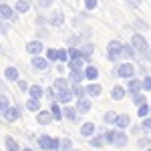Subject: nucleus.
I'll use <instances>...</instances> for the list:
<instances>
[{"label":"nucleus","mask_w":151,"mask_h":151,"mask_svg":"<svg viewBox=\"0 0 151 151\" xmlns=\"http://www.w3.org/2000/svg\"><path fill=\"white\" fill-rule=\"evenodd\" d=\"M99 79V69L95 67V65H87L85 67V81H89V83H93V81H97Z\"/></svg>","instance_id":"412c9836"},{"label":"nucleus","mask_w":151,"mask_h":151,"mask_svg":"<svg viewBox=\"0 0 151 151\" xmlns=\"http://www.w3.org/2000/svg\"><path fill=\"white\" fill-rule=\"evenodd\" d=\"M125 2H133V0H125Z\"/></svg>","instance_id":"bf43d9fd"},{"label":"nucleus","mask_w":151,"mask_h":151,"mask_svg":"<svg viewBox=\"0 0 151 151\" xmlns=\"http://www.w3.org/2000/svg\"><path fill=\"white\" fill-rule=\"evenodd\" d=\"M85 8L87 10H95L97 8V0H85Z\"/></svg>","instance_id":"864d4df0"},{"label":"nucleus","mask_w":151,"mask_h":151,"mask_svg":"<svg viewBox=\"0 0 151 151\" xmlns=\"http://www.w3.org/2000/svg\"><path fill=\"white\" fill-rule=\"evenodd\" d=\"M30 65H32L35 70H47L48 65H50V60H48L45 55H35V57L30 58Z\"/></svg>","instance_id":"0eeeda50"},{"label":"nucleus","mask_w":151,"mask_h":151,"mask_svg":"<svg viewBox=\"0 0 151 151\" xmlns=\"http://www.w3.org/2000/svg\"><path fill=\"white\" fill-rule=\"evenodd\" d=\"M10 105H12V103H10V99H8V95L0 93V115H2V113H4V111H6Z\"/></svg>","instance_id":"e433bc0d"},{"label":"nucleus","mask_w":151,"mask_h":151,"mask_svg":"<svg viewBox=\"0 0 151 151\" xmlns=\"http://www.w3.org/2000/svg\"><path fill=\"white\" fill-rule=\"evenodd\" d=\"M67 67H69V70L70 69H85L87 67V60L85 58H70L69 63H67Z\"/></svg>","instance_id":"473e14b6"},{"label":"nucleus","mask_w":151,"mask_h":151,"mask_svg":"<svg viewBox=\"0 0 151 151\" xmlns=\"http://www.w3.org/2000/svg\"><path fill=\"white\" fill-rule=\"evenodd\" d=\"M70 58H83L81 48H79V47H69V60H70Z\"/></svg>","instance_id":"79ce46f5"},{"label":"nucleus","mask_w":151,"mask_h":151,"mask_svg":"<svg viewBox=\"0 0 151 151\" xmlns=\"http://www.w3.org/2000/svg\"><path fill=\"white\" fill-rule=\"evenodd\" d=\"M2 75H4V81L6 83H16L18 79H20V73H18L16 67H6Z\"/></svg>","instance_id":"6ab92c4d"},{"label":"nucleus","mask_w":151,"mask_h":151,"mask_svg":"<svg viewBox=\"0 0 151 151\" xmlns=\"http://www.w3.org/2000/svg\"><path fill=\"white\" fill-rule=\"evenodd\" d=\"M143 91L151 93V75H143Z\"/></svg>","instance_id":"49530a36"},{"label":"nucleus","mask_w":151,"mask_h":151,"mask_svg":"<svg viewBox=\"0 0 151 151\" xmlns=\"http://www.w3.org/2000/svg\"><path fill=\"white\" fill-rule=\"evenodd\" d=\"M151 145V135H139L137 137V147L139 149H147Z\"/></svg>","instance_id":"c9c22d12"},{"label":"nucleus","mask_w":151,"mask_h":151,"mask_svg":"<svg viewBox=\"0 0 151 151\" xmlns=\"http://www.w3.org/2000/svg\"><path fill=\"white\" fill-rule=\"evenodd\" d=\"M131 99H133V105H135V107H141V105H145V103H147V97H145V91H141V93L131 95Z\"/></svg>","instance_id":"f704fd0d"},{"label":"nucleus","mask_w":151,"mask_h":151,"mask_svg":"<svg viewBox=\"0 0 151 151\" xmlns=\"http://www.w3.org/2000/svg\"><path fill=\"white\" fill-rule=\"evenodd\" d=\"M65 24V14L60 10H52L50 12V16H48V26H52V28H60Z\"/></svg>","instance_id":"9b49d317"},{"label":"nucleus","mask_w":151,"mask_h":151,"mask_svg":"<svg viewBox=\"0 0 151 151\" xmlns=\"http://www.w3.org/2000/svg\"><path fill=\"white\" fill-rule=\"evenodd\" d=\"M127 95H129V91H127V87H123V85H115L111 89V99L113 101H123Z\"/></svg>","instance_id":"f3484780"},{"label":"nucleus","mask_w":151,"mask_h":151,"mask_svg":"<svg viewBox=\"0 0 151 151\" xmlns=\"http://www.w3.org/2000/svg\"><path fill=\"white\" fill-rule=\"evenodd\" d=\"M145 151H151V145H149V147H147V149H145Z\"/></svg>","instance_id":"4d7b16f0"},{"label":"nucleus","mask_w":151,"mask_h":151,"mask_svg":"<svg viewBox=\"0 0 151 151\" xmlns=\"http://www.w3.org/2000/svg\"><path fill=\"white\" fill-rule=\"evenodd\" d=\"M149 103H151V99H149Z\"/></svg>","instance_id":"e2e57ef3"},{"label":"nucleus","mask_w":151,"mask_h":151,"mask_svg":"<svg viewBox=\"0 0 151 151\" xmlns=\"http://www.w3.org/2000/svg\"><path fill=\"white\" fill-rule=\"evenodd\" d=\"M16 8L14 6H10L8 2H2L0 4V20H8V22H12V20H16Z\"/></svg>","instance_id":"423d86ee"},{"label":"nucleus","mask_w":151,"mask_h":151,"mask_svg":"<svg viewBox=\"0 0 151 151\" xmlns=\"http://www.w3.org/2000/svg\"><path fill=\"white\" fill-rule=\"evenodd\" d=\"M50 151H60V139L58 137H52V141H50Z\"/></svg>","instance_id":"3c124183"},{"label":"nucleus","mask_w":151,"mask_h":151,"mask_svg":"<svg viewBox=\"0 0 151 151\" xmlns=\"http://www.w3.org/2000/svg\"><path fill=\"white\" fill-rule=\"evenodd\" d=\"M115 131H117V127L105 129V141H107L109 145H113V139H115Z\"/></svg>","instance_id":"ea45409f"},{"label":"nucleus","mask_w":151,"mask_h":151,"mask_svg":"<svg viewBox=\"0 0 151 151\" xmlns=\"http://www.w3.org/2000/svg\"><path fill=\"white\" fill-rule=\"evenodd\" d=\"M137 75V69H135V65L133 63H121V65H117L115 69H113V77H121V79H133Z\"/></svg>","instance_id":"f257e3e1"},{"label":"nucleus","mask_w":151,"mask_h":151,"mask_svg":"<svg viewBox=\"0 0 151 151\" xmlns=\"http://www.w3.org/2000/svg\"><path fill=\"white\" fill-rule=\"evenodd\" d=\"M87 141H89V145H91V147H95V149H101L105 143H107V141H105V131H103V133H95L93 137H89Z\"/></svg>","instance_id":"aec40b11"},{"label":"nucleus","mask_w":151,"mask_h":151,"mask_svg":"<svg viewBox=\"0 0 151 151\" xmlns=\"http://www.w3.org/2000/svg\"><path fill=\"white\" fill-rule=\"evenodd\" d=\"M147 115H151V105L149 103H145V105H141V107H137V117H147Z\"/></svg>","instance_id":"58836bf2"},{"label":"nucleus","mask_w":151,"mask_h":151,"mask_svg":"<svg viewBox=\"0 0 151 151\" xmlns=\"http://www.w3.org/2000/svg\"><path fill=\"white\" fill-rule=\"evenodd\" d=\"M50 141H52V137L42 133V135H38V137H36V145H38L42 151H50Z\"/></svg>","instance_id":"393cba45"},{"label":"nucleus","mask_w":151,"mask_h":151,"mask_svg":"<svg viewBox=\"0 0 151 151\" xmlns=\"http://www.w3.org/2000/svg\"><path fill=\"white\" fill-rule=\"evenodd\" d=\"M67 42H69V47H81V36L79 35H70V36H67Z\"/></svg>","instance_id":"a19ab883"},{"label":"nucleus","mask_w":151,"mask_h":151,"mask_svg":"<svg viewBox=\"0 0 151 151\" xmlns=\"http://www.w3.org/2000/svg\"><path fill=\"white\" fill-rule=\"evenodd\" d=\"M117 117H119V113H115V111H107V113H103V123L109 125V127H115Z\"/></svg>","instance_id":"cd10ccee"},{"label":"nucleus","mask_w":151,"mask_h":151,"mask_svg":"<svg viewBox=\"0 0 151 151\" xmlns=\"http://www.w3.org/2000/svg\"><path fill=\"white\" fill-rule=\"evenodd\" d=\"M127 91H129V95L141 93V91H143V79H139L137 75H135L133 79H129L127 81Z\"/></svg>","instance_id":"ddd939ff"},{"label":"nucleus","mask_w":151,"mask_h":151,"mask_svg":"<svg viewBox=\"0 0 151 151\" xmlns=\"http://www.w3.org/2000/svg\"><path fill=\"white\" fill-rule=\"evenodd\" d=\"M70 151H79V149H70Z\"/></svg>","instance_id":"052dcab7"},{"label":"nucleus","mask_w":151,"mask_h":151,"mask_svg":"<svg viewBox=\"0 0 151 151\" xmlns=\"http://www.w3.org/2000/svg\"><path fill=\"white\" fill-rule=\"evenodd\" d=\"M149 135H151V131H149Z\"/></svg>","instance_id":"0e129e2a"},{"label":"nucleus","mask_w":151,"mask_h":151,"mask_svg":"<svg viewBox=\"0 0 151 151\" xmlns=\"http://www.w3.org/2000/svg\"><path fill=\"white\" fill-rule=\"evenodd\" d=\"M70 89H73V93H75V99H83V97H87V89H85L83 83H79V85H70Z\"/></svg>","instance_id":"2f4dec72"},{"label":"nucleus","mask_w":151,"mask_h":151,"mask_svg":"<svg viewBox=\"0 0 151 151\" xmlns=\"http://www.w3.org/2000/svg\"><path fill=\"white\" fill-rule=\"evenodd\" d=\"M20 117H22V109H20V105H10V107L2 113V119H4L6 123H16Z\"/></svg>","instance_id":"20e7f679"},{"label":"nucleus","mask_w":151,"mask_h":151,"mask_svg":"<svg viewBox=\"0 0 151 151\" xmlns=\"http://www.w3.org/2000/svg\"><path fill=\"white\" fill-rule=\"evenodd\" d=\"M63 117L70 121V123H79V117L81 113L77 111V107H70V105H63Z\"/></svg>","instance_id":"1a4fd4ad"},{"label":"nucleus","mask_w":151,"mask_h":151,"mask_svg":"<svg viewBox=\"0 0 151 151\" xmlns=\"http://www.w3.org/2000/svg\"><path fill=\"white\" fill-rule=\"evenodd\" d=\"M70 149H73V141L69 137H63L60 139V151H70Z\"/></svg>","instance_id":"37998d69"},{"label":"nucleus","mask_w":151,"mask_h":151,"mask_svg":"<svg viewBox=\"0 0 151 151\" xmlns=\"http://www.w3.org/2000/svg\"><path fill=\"white\" fill-rule=\"evenodd\" d=\"M24 107H26V111H30V113H38V111H40V99L28 97L26 103H24Z\"/></svg>","instance_id":"a878e982"},{"label":"nucleus","mask_w":151,"mask_h":151,"mask_svg":"<svg viewBox=\"0 0 151 151\" xmlns=\"http://www.w3.org/2000/svg\"><path fill=\"white\" fill-rule=\"evenodd\" d=\"M149 105H151V103H149Z\"/></svg>","instance_id":"69168bd1"},{"label":"nucleus","mask_w":151,"mask_h":151,"mask_svg":"<svg viewBox=\"0 0 151 151\" xmlns=\"http://www.w3.org/2000/svg\"><path fill=\"white\" fill-rule=\"evenodd\" d=\"M131 133H133L135 137H139V135H143V133H145V129H143V125H141V123H135V125H131Z\"/></svg>","instance_id":"c03bdc74"},{"label":"nucleus","mask_w":151,"mask_h":151,"mask_svg":"<svg viewBox=\"0 0 151 151\" xmlns=\"http://www.w3.org/2000/svg\"><path fill=\"white\" fill-rule=\"evenodd\" d=\"M48 109H50V113H52V117H55V121H60V119H65V117H63V105L58 103L57 99H55V101H50V107H48Z\"/></svg>","instance_id":"5701e85b"},{"label":"nucleus","mask_w":151,"mask_h":151,"mask_svg":"<svg viewBox=\"0 0 151 151\" xmlns=\"http://www.w3.org/2000/svg\"><path fill=\"white\" fill-rule=\"evenodd\" d=\"M129 143V135L125 133V129H117L115 131V139H113V147H125Z\"/></svg>","instance_id":"4468645a"},{"label":"nucleus","mask_w":151,"mask_h":151,"mask_svg":"<svg viewBox=\"0 0 151 151\" xmlns=\"http://www.w3.org/2000/svg\"><path fill=\"white\" fill-rule=\"evenodd\" d=\"M0 4H2V0H0Z\"/></svg>","instance_id":"680f3d73"},{"label":"nucleus","mask_w":151,"mask_h":151,"mask_svg":"<svg viewBox=\"0 0 151 151\" xmlns=\"http://www.w3.org/2000/svg\"><path fill=\"white\" fill-rule=\"evenodd\" d=\"M4 147H6V151H20V145L16 143V139H12V137H4Z\"/></svg>","instance_id":"72a5a7b5"},{"label":"nucleus","mask_w":151,"mask_h":151,"mask_svg":"<svg viewBox=\"0 0 151 151\" xmlns=\"http://www.w3.org/2000/svg\"><path fill=\"white\" fill-rule=\"evenodd\" d=\"M69 81L70 85H79L85 81V69H70L69 70Z\"/></svg>","instance_id":"a211bd4d"},{"label":"nucleus","mask_w":151,"mask_h":151,"mask_svg":"<svg viewBox=\"0 0 151 151\" xmlns=\"http://www.w3.org/2000/svg\"><path fill=\"white\" fill-rule=\"evenodd\" d=\"M85 89H87V97H91V99H95V97H101V93H103V87H101L97 81L87 83V85H85Z\"/></svg>","instance_id":"dca6fc26"},{"label":"nucleus","mask_w":151,"mask_h":151,"mask_svg":"<svg viewBox=\"0 0 151 151\" xmlns=\"http://www.w3.org/2000/svg\"><path fill=\"white\" fill-rule=\"evenodd\" d=\"M115 127L117 129H127V127H131V117H129L127 113H121V115L117 117Z\"/></svg>","instance_id":"bb28decb"},{"label":"nucleus","mask_w":151,"mask_h":151,"mask_svg":"<svg viewBox=\"0 0 151 151\" xmlns=\"http://www.w3.org/2000/svg\"><path fill=\"white\" fill-rule=\"evenodd\" d=\"M75 107L81 115H87L91 109H93V103H91V97H83V99H75Z\"/></svg>","instance_id":"6e6552de"},{"label":"nucleus","mask_w":151,"mask_h":151,"mask_svg":"<svg viewBox=\"0 0 151 151\" xmlns=\"http://www.w3.org/2000/svg\"><path fill=\"white\" fill-rule=\"evenodd\" d=\"M45 42H42V38H32L30 42H26V52L30 55V57H35V55H45Z\"/></svg>","instance_id":"39448f33"},{"label":"nucleus","mask_w":151,"mask_h":151,"mask_svg":"<svg viewBox=\"0 0 151 151\" xmlns=\"http://www.w3.org/2000/svg\"><path fill=\"white\" fill-rule=\"evenodd\" d=\"M81 55H83V58L87 60V65L91 63V57H93V52H95V45L91 42V40H83L81 42Z\"/></svg>","instance_id":"f8f14e48"},{"label":"nucleus","mask_w":151,"mask_h":151,"mask_svg":"<svg viewBox=\"0 0 151 151\" xmlns=\"http://www.w3.org/2000/svg\"><path fill=\"white\" fill-rule=\"evenodd\" d=\"M137 57V50L131 42H123V58H135Z\"/></svg>","instance_id":"c85d7f7f"},{"label":"nucleus","mask_w":151,"mask_h":151,"mask_svg":"<svg viewBox=\"0 0 151 151\" xmlns=\"http://www.w3.org/2000/svg\"><path fill=\"white\" fill-rule=\"evenodd\" d=\"M131 45L135 47L137 50V55H149V42H147V38L139 32H135V35L131 36Z\"/></svg>","instance_id":"7ed1b4c3"},{"label":"nucleus","mask_w":151,"mask_h":151,"mask_svg":"<svg viewBox=\"0 0 151 151\" xmlns=\"http://www.w3.org/2000/svg\"><path fill=\"white\" fill-rule=\"evenodd\" d=\"M36 115V123H40V125H50V123H55V117L50 113V109H40Z\"/></svg>","instance_id":"9d476101"},{"label":"nucleus","mask_w":151,"mask_h":151,"mask_svg":"<svg viewBox=\"0 0 151 151\" xmlns=\"http://www.w3.org/2000/svg\"><path fill=\"white\" fill-rule=\"evenodd\" d=\"M28 97L42 99V97H45V89H42L40 85H30V89H28Z\"/></svg>","instance_id":"7c9ffc66"},{"label":"nucleus","mask_w":151,"mask_h":151,"mask_svg":"<svg viewBox=\"0 0 151 151\" xmlns=\"http://www.w3.org/2000/svg\"><path fill=\"white\" fill-rule=\"evenodd\" d=\"M57 89H55V87H48V89H45V97H48V99H50V101H55V99H57Z\"/></svg>","instance_id":"de8ad7c7"},{"label":"nucleus","mask_w":151,"mask_h":151,"mask_svg":"<svg viewBox=\"0 0 151 151\" xmlns=\"http://www.w3.org/2000/svg\"><path fill=\"white\" fill-rule=\"evenodd\" d=\"M0 121H2V115H0ZM0 125H2V123H0Z\"/></svg>","instance_id":"13d9d810"},{"label":"nucleus","mask_w":151,"mask_h":151,"mask_svg":"<svg viewBox=\"0 0 151 151\" xmlns=\"http://www.w3.org/2000/svg\"><path fill=\"white\" fill-rule=\"evenodd\" d=\"M10 26H8V20H0V35H8Z\"/></svg>","instance_id":"603ef678"},{"label":"nucleus","mask_w":151,"mask_h":151,"mask_svg":"<svg viewBox=\"0 0 151 151\" xmlns=\"http://www.w3.org/2000/svg\"><path fill=\"white\" fill-rule=\"evenodd\" d=\"M95 133H97V127H95V123H91V121H85V123L81 125V135L85 137V139L93 137Z\"/></svg>","instance_id":"4be33fe9"},{"label":"nucleus","mask_w":151,"mask_h":151,"mask_svg":"<svg viewBox=\"0 0 151 151\" xmlns=\"http://www.w3.org/2000/svg\"><path fill=\"white\" fill-rule=\"evenodd\" d=\"M52 0H38V8H50Z\"/></svg>","instance_id":"5fc2aeb1"},{"label":"nucleus","mask_w":151,"mask_h":151,"mask_svg":"<svg viewBox=\"0 0 151 151\" xmlns=\"http://www.w3.org/2000/svg\"><path fill=\"white\" fill-rule=\"evenodd\" d=\"M52 87H55L57 91H65V89H70V81H69V77H57V79L52 81Z\"/></svg>","instance_id":"b1692460"},{"label":"nucleus","mask_w":151,"mask_h":151,"mask_svg":"<svg viewBox=\"0 0 151 151\" xmlns=\"http://www.w3.org/2000/svg\"><path fill=\"white\" fill-rule=\"evenodd\" d=\"M45 57H47L50 63H58V48H47V50H45Z\"/></svg>","instance_id":"4c0bfd02"},{"label":"nucleus","mask_w":151,"mask_h":151,"mask_svg":"<svg viewBox=\"0 0 151 151\" xmlns=\"http://www.w3.org/2000/svg\"><path fill=\"white\" fill-rule=\"evenodd\" d=\"M14 8H16L18 14H26V12L30 10V0H16Z\"/></svg>","instance_id":"c756f323"},{"label":"nucleus","mask_w":151,"mask_h":151,"mask_svg":"<svg viewBox=\"0 0 151 151\" xmlns=\"http://www.w3.org/2000/svg\"><path fill=\"white\" fill-rule=\"evenodd\" d=\"M58 63H69V48H58Z\"/></svg>","instance_id":"a18cd8bd"},{"label":"nucleus","mask_w":151,"mask_h":151,"mask_svg":"<svg viewBox=\"0 0 151 151\" xmlns=\"http://www.w3.org/2000/svg\"><path fill=\"white\" fill-rule=\"evenodd\" d=\"M141 125H143V129H145V133H149L151 131V115L143 117V119H141Z\"/></svg>","instance_id":"09e8293b"},{"label":"nucleus","mask_w":151,"mask_h":151,"mask_svg":"<svg viewBox=\"0 0 151 151\" xmlns=\"http://www.w3.org/2000/svg\"><path fill=\"white\" fill-rule=\"evenodd\" d=\"M57 101L60 105H70L75 101V93H73V89H65V91H58L57 93Z\"/></svg>","instance_id":"2eb2a0df"},{"label":"nucleus","mask_w":151,"mask_h":151,"mask_svg":"<svg viewBox=\"0 0 151 151\" xmlns=\"http://www.w3.org/2000/svg\"><path fill=\"white\" fill-rule=\"evenodd\" d=\"M16 85H18L20 93H28V89H30V85H28L26 81H22V79H18V81H16Z\"/></svg>","instance_id":"8fccbe9b"},{"label":"nucleus","mask_w":151,"mask_h":151,"mask_svg":"<svg viewBox=\"0 0 151 151\" xmlns=\"http://www.w3.org/2000/svg\"><path fill=\"white\" fill-rule=\"evenodd\" d=\"M20 151H35V149H32V147H22Z\"/></svg>","instance_id":"6e6d98bb"},{"label":"nucleus","mask_w":151,"mask_h":151,"mask_svg":"<svg viewBox=\"0 0 151 151\" xmlns=\"http://www.w3.org/2000/svg\"><path fill=\"white\" fill-rule=\"evenodd\" d=\"M123 58V42H119V40H111L109 45H107V60H111V63H119Z\"/></svg>","instance_id":"f03ea898"}]
</instances>
